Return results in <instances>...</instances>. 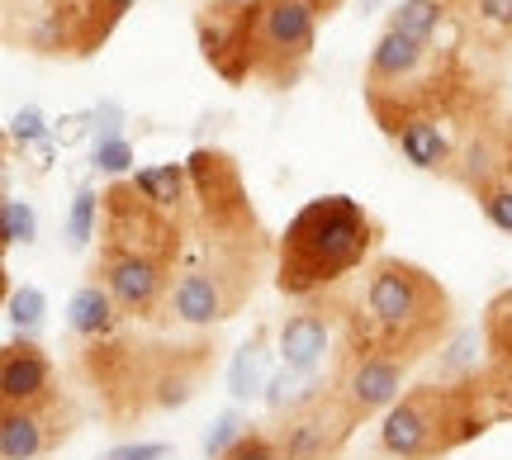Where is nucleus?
<instances>
[{
    "mask_svg": "<svg viewBox=\"0 0 512 460\" xmlns=\"http://www.w3.org/2000/svg\"><path fill=\"white\" fill-rule=\"evenodd\" d=\"M451 332V295L432 271L403 257H375L342 304V347L418 366Z\"/></svg>",
    "mask_w": 512,
    "mask_h": 460,
    "instance_id": "f257e3e1",
    "label": "nucleus"
},
{
    "mask_svg": "<svg viewBox=\"0 0 512 460\" xmlns=\"http://www.w3.org/2000/svg\"><path fill=\"white\" fill-rule=\"evenodd\" d=\"M214 351V342H138L114 332L81 347V375L100 394L105 418L128 427L190 404L214 370Z\"/></svg>",
    "mask_w": 512,
    "mask_h": 460,
    "instance_id": "f03ea898",
    "label": "nucleus"
},
{
    "mask_svg": "<svg viewBox=\"0 0 512 460\" xmlns=\"http://www.w3.org/2000/svg\"><path fill=\"white\" fill-rule=\"evenodd\" d=\"M380 238L384 228L366 204L351 195H318L275 242V290L290 299L328 295L375 257Z\"/></svg>",
    "mask_w": 512,
    "mask_h": 460,
    "instance_id": "7ed1b4c3",
    "label": "nucleus"
},
{
    "mask_svg": "<svg viewBox=\"0 0 512 460\" xmlns=\"http://www.w3.org/2000/svg\"><path fill=\"white\" fill-rule=\"evenodd\" d=\"M498 423H508L503 394H498L494 370L479 366L465 380L408 389L399 404L384 413L380 451L394 460H441L460 446L479 442Z\"/></svg>",
    "mask_w": 512,
    "mask_h": 460,
    "instance_id": "20e7f679",
    "label": "nucleus"
},
{
    "mask_svg": "<svg viewBox=\"0 0 512 460\" xmlns=\"http://www.w3.org/2000/svg\"><path fill=\"white\" fill-rule=\"evenodd\" d=\"M266 257H271L266 233L233 238V233L190 228L181 271H176V285H171V318H181L190 328L228 323L256 295V280H261Z\"/></svg>",
    "mask_w": 512,
    "mask_h": 460,
    "instance_id": "39448f33",
    "label": "nucleus"
},
{
    "mask_svg": "<svg viewBox=\"0 0 512 460\" xmlns=\"http://www.w3.org/2000/svg\"><path fill=\"white\" fill-rule=\"evenodd\" d=\"M185 242H190V219L157 209L133 181H114L100 195V247L181 271Z\"/></svg>",
    "mask_w": 512,
    "mask_h": 460,
    "instance_id": "423d86ee",
    "label": "nucleus"
},
{
    "mask_svg": "<svg viewBox=\"0 0 512 460\" xmlns=\"http://www.w3.org/2000/svg\"><path fill=\"white\" fill-rule=\"evenodd\" d=\"M318 15L304 0H252L247 5V53L252 76L271 91H290L313 57Z\"/></svg>",
    "mask_w": 512,
    "mask_h": 460,
    "instance_id": "0eeeda50",
    "label": "nucleus"
},
{
    "mask_svg": "<svg viewBox=\"0 0 512 460\" xmlns=\"http://www.w3.org/2000/svg\"><path fill=\"white\" fill-rule=\"evenodd\" d=\"M190 190H195V204H190V228H204V233H233V238H247V233H266L261 219L252 209V195H247V181H242L238 162L223 148H195L190 152Z\"/></svg>",
    "mask_w": 512,
    "mask_h": 460,
    "instance_id": "6e6552de",
    "label": "nucleus"
},
{
    "mask_svg": "<svg viewBox=\"0 0 512 460\" xmlns=\"http://www.w3.org/2000/svg\"><path fill=\"white\" fill-rule=\"evenodd\" d=\"M356 427H361V418L351 413V404L328 380V385L318 389V394H309L304 404L275 413L271 437H275V446H280V460H337Z\"/></svg>",
    "mask_w": 512,
    "mask_h": 460,
    "instance_id": "1a4fd4ad",
    "label": "nucleus"
},
{
    "mask_svg": "<svg viewBox=\"0 0 512 460\" xmlns=\"http://www.w3.org/2000/svg\"><path fill=\"white\" fill-rule=\"evenodd\" d=\"M133 0H48L29 29V48L43 57H95Z\"/></svg>",
    "mask_w": 512,
    "mask_h": 460,
    "instance_id": "9d476101",
    "label": "nucleus"
},
{
    "mask_svg": "<svg viewBox=\"0 0 512 460\" xmlns=\"http://www.w3.org/2000/svg\"><path fill=\"white\" fill-rule=\"evenodd\" d=\"M91 280L110 290L124 318H138V323H162V318H171V285H176V271H166L157 261L100 247L91 261Z\"/></svg>",
    "mask_w": 512,
    "mask_h": 460,
    "instance_id": "9b49d317",
    "label": "nucleus"
},
{
    "mask_svg": "<svg viewBox=\"0 0 512 460\" xmlns=\"http://www.w3.org/2000/svg\"><path fill=\"white\" fill-rule=\"evenodd\" d=\"M76 432V408L62 389L34 404H0V460H38Z\"/></svg>",
    "mask_w": 512,
    "mask_h": 460,
    "instance_id": "f8f14e48",
    "label": "nucleus"
},
{
    "mask_svg": "<svg viewBox=\"0 0 512 460\" xmlns=\"http://www.w3.org/2000/svg\"><path fill=\"white\" fill-rule=\"evenodd\" d=\"M403 375H408V366L389 361V356L342 347V351H337L332 385H337V394H342V399L351 404V413L366 423V418H375V413H389V408L403 399Z\"/></svg>",
    "mask_w": 512,
    "mask_h": 460,
    "instance_id": "ddd939ff",
    "label": "nucleus"
},
{
    "mask_svg": "<svg viewBox=\"0 0 512 460\" xmlns=\"http://www.w3.org/2000/svg\"><path fill=\"white\" fill-rule=\"evenodd\" d=\"M195 38L200 53L228 86H242L252 76V53H247V5L228 10V5H204L195 15Z\"/></svg>",
    "mask_w": 512,
    "mask_h": 460,
    "instance_id": "4468645a",
    "label": "nucleus"
},
{
    "mask_svg": "<svg viewBox=\"0 0 512 460\" xmlns=\"http://www.w3.org/2000/svg\"><path fill=\"white\" fill-rule=\"evenodd\" d=\"M53 385V361L34 337H15L0 347V404H34Z\"/></svg>",
    "mask_w": 512,
    "mask_h": 460,
    "instance_id": "2eb2a0df",
    "label": "nucleus"
},
{
    "mask_svg": "<svg viewBox=\"0 0 512 460\" xmlns=\"http://www.w3.org/2000/svg\"><path fill=\"white\" fill-rule=\"evenodd\" d=\"M332 347V313L309 304V309L290 313L280 323V337H275V351H280V366L290 370H318V361L328 356Z\"/></svg>",
    "mask_w": 512,
    "mask_h": 460,
    "instance_id": "dca6fc26",
    "label": "nucleus"
},
{
    "mask_svg": "<svg viewBox=\"0 0 512 460\" xmlns=\"http://www.w3.org/2000/svg\"><path fill=\"white\" fill-rule=\"evenodd\" d=\"M119 304H114V295L105 290V285H81L72 295V304H67V328L76 332V337H86V342H100V337H114L119 332Z\"/></svg>",
    "mask_w": 512,
    "mask_h": 460,
    "instance_id": "f3484780",
    "label": "nucleus"
},
{
    "mask_svg": "<svg viewBox=\"0 0 512 460\" xmlns=\"http://www.w3.org/2000/svg\"><path fill=\"white\" fill-rule=\"evenodd\" d=\"M266 366H271V332L256 328L252 337L233 351V361H228V394H233L238 404L256 399V394H266V385H271Z\"/></svg>",
    "mask_w": 512,
    "mask_h": 460,
    "instance_id": "a211bd4d",
    "label": "nucleus"
},
{
    "mask_svg": "<svg viewBox=\"0 0 512 460\" xmlns=\"http://www.w3.org/2000/svg\"><path fill=\"white\" fill-rule=\"evenodd\" d=\"M133 185H138V190H143V195L157 204V209L190 219V204H195V190H190V166H181V162L143 166V171L133 176Z\"/></svg>",
    "mask_w": 512,
    "mask_h": 460,
    "instance_id": "6ab92c4d",
    "label": "nucleus"
},
{
    "mask_svg": "<svg viewBox=\"0 0 512 460\" xmlns=\"http://www.w3.org/2000/svg\"><path fill=\"white\" fill-rule=\"evenodd\" d=\"M484 351L489 366H512V290H498L484 309Z\"/></svg>",
    "mask_w": 512,
    "mask_h": 460,
    "instance_id": "aec40b11",
    "label": "nucleus"
},
{
    "mask_svg": "<svg viewBox=\"0 0 512 460\" xmlns=\"http://www.w3.org/2000/svg\"><path fill=\"white\" fill-rule=\"evenodd\" d=\"M328 385V380H318V375H309V370H290V366H280L271 375V385H266V408H271V418L275 413H285V408H294V404H304L309 394H318V389Z\"/></svg>",
    "mask_w": 512,
    "mask_h": 460,
    "instance_id": "412c9836",
    "label": "nucleus"
},
{
    "mask_svg": "<svg viewBox=\"0 0 512 460\" xmlns=\"http://www.w3.org/2000/svg\"><path fill=\"white\" fill-rule=\"evenodd\" d=\"M242 437H247V423H242V413L238 408H223L219 418H214V423L204 427V456L209 460H223L228 456V451H233V446L242 442Z\"/></svg>",
    "mask_w": 512,
    "mask_h": 460,
    "instance_id": "4be33fe9",
    "label": "nucleus"
},
{
    "mask_svg": "<svg viewBox=\"0 0 512 460\" xmlns=\"http://www.w3.org/2000/svg\"><path fill=\"white\" fill-rule=\"evenodd\" d=\"M5 313H10V323H15L24 337H34V332L43 328L48 299H43V290H38V285H19V290H10V304H5Z\"/></svg>",
    "mask_w": 512,
    "mask_h": 460,
    "instance_id": "5701e85b",
    "label": "nucleus"
},
{
    "mask_svg": "<svg viewBox=\"0 0 512 460\" xmlns=\"http://www.w3.org/2000/svg\"><path fill=\"white\" fill-rule=\"evenodd\" d=\"M0 238L5 247H29L38 238V214L24 200H5L0 204Z\"/></svg>",
    "mask_w": 512,
    "mask_h": 460,
    "instance_id": "b1692460",
    "label": "nucleus"
},
{
    "mask_svg": "<svg viewBox=\"0 0 512 460\" xmlns=\"http://www.w3.org/2000/svg\"><path fill=\"white\" fill-rule=\"evenodd\" d=\"M95 219H100V195L86 185V190H76L72 214H67V247H86L95 238Z\"/></svg>",
    "mask_w": 512,
    "mask_h": 460,
    "instance_id": "393cba45",
    "label": "nucleus"
},
{
    "mask_svg": "<svg viewBox=\"0 0 512 460\" xmlns=\"http://www.w3.org/2000/svg\"><path fill=\"white\" fill-rule=\"evenodd\" d=\"M475 29L489 43H512V0H479V10H475Z\"/></svg>",
    "mask_w": 512,
    "mask_h": 460,
    "instance_id": "a878e982",
    "label": "nucleus"
},
{
    "mask_svg": "<svg viewBox=\"0 0 512 460\" xmlns=\"http://www.w3.org/2000/svg\"><path fill=\"white\" fill-rule=\"evenodd\" d=\"M48 124H43V110L38 105H24V110L10 119V143L15 148H29V143H38V138H48Z\"/></svg>",
    "mask_w": 512,
    "mask_h": 460,
    "instance_id": "bb28decb",
    "label": "nucleus"
},
{
    "mask_svg": "<svg viewBox=\"0 0 512 460\" xmlns=\"http://www.w3.org/2000/svg\"><path fill=\"white\" fill-rule=\"evenodd\" d=\"M91 162L105 171V176H124L128 166H133V148H128V138H110V143H95Z\"/></svg>",
    "mask_w": 512,
    "mask_h": 460,
    "instance_id": "cd10ccee",
    "label": "nucleus"
},
{
    "mask_svg": "<svg viewBox=\"0 0 512 460\" xmlns=\"http://www.w3.org/2000/svg\"><path fill=\"white\" fill-rule=\"evenodd\" d=\"M171 456V442H124L110 446L100 460H166Z\"/></svg>",
    "mask_w": 512,
    "mask_h": 460,
    "instance_id": "c85d7f7f",
    "label": "nucleus"
},
{
    "mask_svg": "<svg viewBox=\"0 0 512 460\" xmlns=\"http://www.w3.org/2000/svg\"><path fill=\"white\" fill-rule=\"evenodd\" d=\"M95 143H110V138H119V124H124V110L114 105V100H105V105H95Z\"/></svg>",
    "mask_w": 512,
    "mask_h": 460,
    "instance_id": "c756f323",
    "label": "nucleus"
},
{
    "mask_svg": "<svg viewBox=\"0 0 512 460\" xmlns=\"http://www.w3.org/2000/svg\"><path fill=\"white\" fill-rule=\"evenodd\" d=\"M489 366V361H484ZM494 370V380H498V394H503V413L512 418V370H503V366H489Z\"/></svg>",
    "mask_w": 512,
    "mask_h": 460,
    "instance_id": "7c9ffc66",
    "label": "nucleus"
},
{
    "mask_svg": "<svg viewBox=\"0 0 512 460\" xmlns=\"http://www.w3.org/2000/svg\"><path fill=\"white\" fill-rule=\"evenodd\" d=\"M304 5H309L318 19H332L337 10H342V5H347V0H304Z\"/></svg>",
    "mask_w": 512,
    "mask_h": 460,
    "instance_id": "2f4dec72",
    "label": "nucleus"
},
{
    "mask_svg": "<svg viewBox=\"0 0 512 460\" xmlns=\"http://www.w3.org/2000/svg\"><path fill=\"white\" fill-rule=\"evenodd\" d=\"M204 5H228V10H242V5H252V0H204Z\"/></svg>",
    "mask_w": 512,
    "mask_h": 460,
    "instance_id": "473e14b6",
    "label": "nucleus"
},
{
    "mask_svg": "<svg viewBox=\"0 0 512 460\" xmlns=\"http://www.w3.org/2000/svg\"><path fill=\"white\" fill-rule=\"evenodd\" d=\"M384 0H361V15H370V10H380Z\"/></svg>",
    "mask_w": 512,
    "mask_h": 460,
    "instance_id": "72a5a7b5",
    "label": "nucleus"
},
{
    "mask_svg": "<svg viewBox=\"0 0 512 460\" xmlns=\"http://www.w3.org/2000/svg\"><path fill=\"white\" fill-rule=\"evenodd\" d=\"M503 370H512V366H503Z\"/></svg>",
    "mask_w": 512,
    "mask_h": 460,
    "instance_id": "f704fd0d",
    "label": "nucleus"
}]
</instances>
